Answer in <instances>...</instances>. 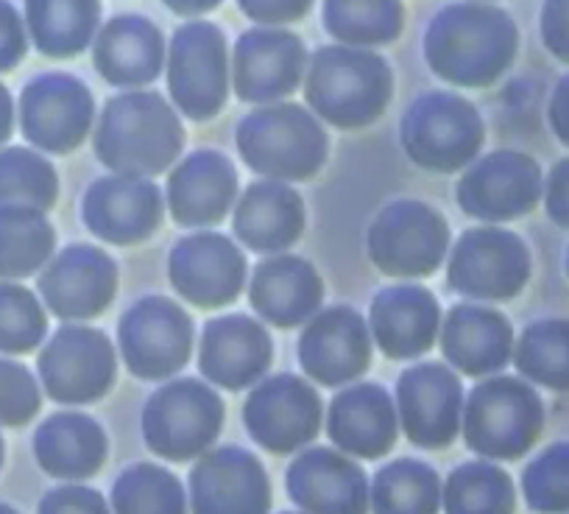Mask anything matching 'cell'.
<instances>
[{"mask_svg": "<svg viewBox=\"0 0 569 514\" xmlns=\"http://www.w3.org/2000/svg\"><path fill=\"white\" fill-rule=\"evenodd\" d=\"M519 34L502 9L463 0L441 9L425 34V59L458 87L495 85L517 57Z\"/></svg>", "mask_w": 569, "mask_h": 514, "instance_id": "cell-1", "label": "cell"}, {"mask_svg": "<svg viewBox=\"0 0 569 514\" xmlns=\"http://www.w3.org/2000/svg\"><path fill=\"white\" fill-rule=\"evenodd\" d=\"M184 146L179 115L160 92L109 98L96 126V155L118 177L149 179L168 171Z\"/></svg>", "mask_w": 569, "mask_h": 514, "instance_id": "cell-2", "label": "cell"}, {"mask_svg": "<svg viewBox=\"0 0 569 514\" xmlns=\"http://www.w3.org/2000/svg\"><path fill=\"white\" fill-rule=\"evenodd\" d=\"M393 76L382 57L366 48L330 46L313 53L305 76L310 109L338 129H363L386 112Z\"/></svg>", "mask_w": 569, "mask_h": 514, "instance_id": "cell-3", "label": "cell"}, {"mask_svg": "<svg viewBox=\"0 0 569 514\" xmlns=\"http://www.w3.org/2000/svg\"><path fill=\"white\" fill-rule=\"evenodd\" d=\"M238 151L251 171L273 182H299L321 171L330 144L313 112L299 103H271L240 120Z\"/></svg>", "mask_w": 569, "mask_h": 514, "instance_id": "cell-4", "label": "cell"}, {"mask_svg": "<svg viewBox=\"0 0 569 514\" xmlns=\"http://www.w3.org/2000/svg\"><path fill=\"white\" fill-rule=\"evenodd\" d=\"M399 140L419 168L452 174L469 166L483 149L486 126L467 98L433 90L416 98L402 115Z\"/></svg>", "mask_w": 569, "mask_h": 514, "instance_id": "cell-5", "label": "cell"}, {"mask_svg": "<svg viewBox=\"0 0 569 514\" xmlns=\"http://www.w3.org/2000/svg\"><path fill=\"white\" fill-rule=\"evenodd\" d=\"M461 425L469 451L495 462H511L525 456L539 439L545 408L528 383L517 377H489L469 392Z\"/></svg>", "mask_w": 569, "mask_h": 514, "instance_id": "cell-6", "label": "cell"}, {"mask_svg": "<svg viewBox=\"0 0 569 514\" xmlns=\"http://www.w3.org/2000/svg\"><path fill=\"white\" fill-rule=\"evenodd\" d=\"M223 428V403L193 377L166 383L142 408V436L168 462L201 458Z\"/></svg>", "mask_w": 569, "mask_h": 514, "instance_id": "cell-7", "label": "cell"}, {"mask_svg": "<svg viewBox=\"0 0 569 514\" xmlns=\"http://www.w3.org/2000/svg\"><path fill=\"white\" fill-rule=\"evenodd\" d=\"M450 246V227L445 216L425 201L402 199L382 207L369 227L371 264L388 277L433 275Z\"/></svg>", "mask_w": 569, "mask_h": 514, "instance_id": "cell-8", "label": "cell"}, {"mask_svg": "<svg viewBox=\"0 0 569 514\" xmlns=\"http://www.w3.org/2000/svg\"><path fill=\"white\" fill-rule=\"evenodd\" d=\"M168 90L190 120H210L227 103L229 57L218 26L193 20L177 29L168 51Z\"/></svg>", "mask_w": 569, "mask_h": 514, "instance_id": "cell-9", "label": "cell"}, {"mask_svg": "<svg viewBox=\"0 0 569 514\" xmlns=\"http://www.w3.org/2000/svg\"><path fill=\"white\" fill-rule=\"evenodd\" d=\"M120 353L134 377L162 380L184 369L193 353V322L166 297L131 305L118 325Z\"/></svg>", "mask_w": 569, "mask_h": 514, "instance_id": "cell-10", "label": "cell"}, {"mask_svg": "<svg viewBox=\"0 0 569 514\" xmlns=\"http://www.w3.org/2000/svg\"><path fill=\"white\" fill-rule=\"evenodd\" d=\"M530 277V251L513 233L467 229L450 257L447 280L458 294L483 303L517 297Z\"/></svg>", "mask_w": 569, "mask_h": 514, "instance_id": "cell-11", "label": "cell"}, {"mask_svg": "<svg viewBox=\"0 0 569 514\" xmlns=\"http://www.w3.org/2000/svg\"><path fill=\"white\" fill-rule=\"evenodd\" d=\"M40 377L51 401L68 406L96 403L112 389L118 360L109 338L92 327L68 325L40 353Z\"/></svg>", "mask_w": 569, "mask_h": 514, "instance_id": "cell-12", "label": "cell"}, {"mask_svg": "<svg viewBox=\"0 0 569 514\" xmlns=\"http://www.w3.org/2000/svg\"><path fill=\"white\" fill-rule=\"evenodd\" d=\"M96 103L84 81L68 73H42L20 96V129L31 146L70 155L84 144Z\"/></svg>", "mask_w": 569, "mask_h": 514, "instance_id": "cell-13", "label": "cell"}, {"mask_svg": "<svg viewBox=\"0 0 569 514\" xmlns=\"http://www.w3.org/2000/svg\"><path fill=\"white\" fill-rule=\"evenodd\" d=\"M243 423L257 445L284 456L316 439L321 428V401L302 377L273 375L249 395Z\"/></svg>", "mask_w": 569, "mask_h": 514, "instance_id": "cell-14", "label": "cell"}, {"mask_svg": "<svg viewBox=\"0 0 569 514\" xmlns=\"http://www.w3.org/2000/svg\"><path fill=\"white\" fill-rule=\"evenodd\" d=\"M397 417L416 447H450L463 419V392L456 372L441 364L405 369L397 383Z\"/></svg>", "mask_w": 569, "mask_h": 514, "instance_id": "cell-15", "label": "cell"}, {"mask_svg": "<svg viewBox=\"0 0 569 514\" xmlns=\"http://www.w3.org/2000/svg\"><path fill=\"white\" fill-rule=\"evenodd\" d=\"M308 51L284 29H249L234 42L232 81L240 101L271 103L291 96L305 81Z\"/></svg>", "mask_w": 569, "mask_h": 514, "instance_id": "cell-16", "label": "cell"}, {"mask_svg": "<svg viewBox=\"0 0 569 514\" xmlns=\"http://www.w3.org/2000/svg\"><path fill=\"white\" fill-rule=\"evenodd\" d=\"M190 503L193 514H268L266 467L243 447L207 451L190 469Z\"/></svg>", "mask_w": 569, "mask_h": 514, "instance_id": "cell-17", "label": "cell"}, {"mask_svg": "<svg viewBox=\"0 0 569 514\" xmlns=\"http://www.w3.org/2000/svg\"><path fill=\"white\" fill-rule=\"evenodd\" d=\"M541 171L519 151H495L475 162L458 182V205L483 221H513L539 205Z\"/></svg>", "mask_w": 569, "mask_h": 514, "instance_id": "cell-18", "label": "cell"}, {"mask_svg": "<svg viewBox=\"0 0 569 514\" xmlns=\"http://www.w3.org/2000/svg\"><path fill=\"white\" fill-rule=\"evenodd\" d=\"M118 291V266L103 249L76 244L59 251L40 275V294L51 314L68 322L96 319Z\"/></svg>", "mask_w": 569, "mask_h": 514, "instance_id": "cell-19", "label": "cell"}, {"mask_svg": "<svg viewBox=\"0 0 569 514\" xmlns=\"http://www.w3.org/2000/svg\"><path fill=\"white\" fill-rule=\"evenodd\" d=\"M168 275L182 299L199 308H221L238 299L243 288L246 257L223 235L196 233L173 246Z\"/></svg>", "mask_w": 569, "mask_h": 514, "instance_id": "cell-20", "label": "cell"}, {"mask_svg": "<svg viewBox=\"0 0 569 514\" xmlns=\"http://www.w3.org/2000/svg\"><path fill=\"white\" fill-rule=\"evenodd\" d=\"M162 194L149 179L103 177L90 185L81 201V218L96 238L114 246L140 244L162 224Z\"/></svg>", "mask_w": 569, "mask_h": 514, "instance_id": "cell-21", "label": "cell"}, {"mask_svg": "<svg viewBox=\"0 0 569 514\" xmlns=\"http://www.w3.org/2000/svg\"><path fill=\"white\" fill-rule=\"evenodd\" d=\"M371 330L358 310L338 305L305 327L299 364L321 386H341L369 369Z\"/></svg>", "mask_w": 569, "mask_h": 514, "instance_id": "cell-22", "label": "cell"}, {"mask_svg": "<svg viewBox=\"0 0 569 514\" xmlns=\"http://www.w3.org/2000/svg\"><path fill=\"white\" fill-rule=\"evenodd\" d=\"M288 495L308 514H366L369 478L343 453L313 447L288 467Z\"/></svg>", "mask_w": 569, "mask_h": 514, "instance_id": "cell-23", "label": "cell"}, {"mask_svg": "<svg viewBox=\"0 0 569 514\" xmlns=\"http://www.w3.org/2000/svg\"><path fill=\"white\" fill-rule=\"evenodd\" d=\"M271 336L249 316H221L207 322L201 333L199 369L207 380L240 392L260 380L271 366Z\"/></svg>", "mask_w": 569, "mask_h": 514, "instance_id": "cell-24", "label": "cell"}, {"mask_svg": "<svg viewBox=\"0 0 569 514\" xmlns=\"http://www.w3.org/2000/svg\"><path fill=\"white\" fill-rule=\"evenodd\" d=\"M238 196V171L232 160L218 151H193L168 177V207L182 227L218 224Z\"/></svg>", "mask_w": 569, "mask_h": 514, "instance_id": "cell-25", "label": "cell"}, {"mask_svg": "<svg viewBox=\"0 0 569 514\" xmlns=\"http://www.w3.org/2000/svg\"><path fill=\"white\" fill-rule=\"evenodd\" d=\"M369 330L388 358H416L439 338V303L421 286L382 288L371 303Z\"/></svg>", "mask_w": 569, "mask_h": 514, "instance_id": "cell-26", "label": "cell"}, {"mask_svg": "<svg viewBox=\"0 0 569 514\" xmlns=\"http://www.w3.org/2000/svg\"><path fill=\"white\" fill-rule=\"evenodd\" d=\"M327 434L338 451L358 458H382L399 434L391 395L375 383L343 389L330 403Z\"/></svg>", "mask_w": 569, "mask_h": 514, "instance_id": "cell-27", "label": "cell"}, {"mask_svg": "<svg viewBox=\"0 0 569 514\" xmlns=\"http://www.w3.org/2000/svg\"><path fill=\"white\" fill-rule=\"evenodd\" d=\"M251 305L257 314L277 327L305 325L325 299V283L319 271L293 255L262 260L249 286Z\"/></svg>", "mask_w": 569, "mask_h": 514, "instance_id": "cell-28", "label": "cell"}, {"mask_svg": "<svg viewBox=\"0 0 569 514\" xmlns=\"http://www.w3.org/2000/svg\"><path fill=\"white\" fill-rule=\"evenodd\" d=\"M92 59L109 85L142 87L160 76L166 40L151 20L140 14H120L98 31Z\"/></svg>", "mask_w": 569, "mask_h": 514, "instance_id": "cell-29", "label": "cell"}, {"mask_svg": "<svg viewBox=\"0 0 569 514\" xmlns=\"http://www.w3.org/2000/svg\"><path fill=\"white\" fill-rule=\"evenodd\" d=\"M234 235L260 255H273L297 244L305 233V201L282 182H254L234 207Z\"/></svg>", "mask_w": 569, "mask_h": 514, "instance_id": "cell-30", "label": "cell"}, {"mask_svg": "<svg viewBox=\"0 0 569 514\" xmlns=\"http://www.w3.org/2000/svg\"><path fill=\"white\" fill-rule=\"evenodd\" d=\"M513 330L502 314L480 305H456L441 325V353L463 375H491L508 364Z\"/></svg>", "mask_w": 569, "mask_h": 514, "instance_id": "cell-31", "label": "cell"}, {"mask_svg": "<svg viewBox=\"0 0 569 514\" xmlns=\"http://www.w3.org/2000/svg\"><path fill=\"white\" fill-rule=\"evenodd\" d=\"M107 434L87 414H53L34 434L37 462L62 481L92 478L107 462Z\"/></svg>", "mask_w": 569, "mask_h": 514, "instance_id": "cell-32", "label": "cell"}, {"mask_svg": "<svg viewBox=\"0 0 569 514\" xmlns=\"http://www.w3.org/2000/svg\"><path fill=\"white\" fill-rule=\"evenodd\" d=\"M101 20L98 0H26V23L46 57L68 59L84 51Z\"/></svg>", "mask_w": 569, "mask_h": 514, "instance_id": "cell-33", "label": "cell"}, {"mask_svg": "<svg viewBox=\"0 0 569 514\" xmlns=\"http://www.w3.org/2000/svg\"><path fill=\"white\" fill-rule=\"evenodd\" d=\"M369 506L375 514H439L441 481L433 467L399 458L375 475Z\"/></svg>", "mask_w": 569, "mask_h": 514, "instance_id": "cell-34", "label": "cell"}, {"mask_svg": "<svg viewBox=\"0 0 569 514\" xmlns=\"http://www.w3.org/2000/svg\"><path fill=\"white\" fill-rule=\"evenodd\" d=\"M399 0H325V29L349 48L386 46L402 31Z\"/></svg>", "mask_w": 569, "mask_h": 514, "instance_id": "cell-35", "label": "cell"}, {"mask_svg": "<svg viewBox=\"0 0 569 514\" xmlns=\"http://www.w3.org/2000/svg\"><path fill=\"white\" fill-rule=\"evenodd\" d=\"M57 233L42 212H0V277L23 280L51 264Z\"/></svg>", "mask_w": 569, "mask_h": 514, "instance_id": "cell-36", "label": "cell"}, {"mask_svg": "<svg viewBox=\"0 0 569 514\" xmlns=\"http://www.w3.org/2000/svg\"><path fill=\"white\" fill-rule=\"evenodd\" d=\"M59 194V179L51 162L31 149L0 151V212L51 210Z\"/></svg>", "mask_w": 569, "mask_h": 514, "instance_id": "cell-37", "label": "cell"}, {"mask_svg": "<svg viewBox=\"0 0 569 514\" xmlns=\"http://www.w3.org/2000/svg\"><path fill=\"white\" fill-rule=\"evenodd\" d=\"M445 514H513V484L506 469L467 462L445 484Z\"/></svg>", "mask_w": 569, "mask_h": 514, "instance_id": "cell-38", "label": "cell"}, {"mask_svg": "<svg viewBox=\"0 0 569 514\" xmlns=\"http://www.w3.org/2000/svg\"><path fill=\"white\" fill-rule=\"evenodd\" d=\"M114 514H188L184 490L157 464H131L112 486Z\"/></svg>", "mask_w": 569, "mask_h": 514, "instance_id": "cell-39", "label": "cell"}, {"mask_svg": "<svg viewBox=\"0 0 569 514\" xmlns=\"http://www.w3.org/2000/svg\"><path fill=\"white\" fill-rule=\"evenodd\" d=\"M513 360L533 383L569 392V322L545 319L530 325L519 338Z\"/></svg>", "mask_w": 569, "mask_h": 514, "instance_id": "cell-40", "label": "cell"}, {"mask_svg": "<svg viewBox=\"0 0 569 514\" xmlns=\"http://www.w3.org/2000/svg\"><path fill=\"white\" fill-rule=\"evenodd\" d=\"M46 333V310L34 294L14 283H0V353H31L40 347Z\"/></svg>", "mask_w": 569, "mask_h": 514, "instance_id": "cell-41", "label": "cell"}, {"mask_svg": "<svg viewBox=\"0 0 569 514\" xmlns=\"http://www.w3.org/2000/svg\"><path fill=\"white\" fill-rule=\"evenodd\" d=\"M522 492L533 512H569V442L547 447L525 467Z\"/></svg>", "mask_w": 569, "mask_h": 514, "instance_id": "cell-42", "label": "cell"}, {"mask_svg": "<svg viewBox=\"0 0 569 514\" xmlns=\"http://www.w3.org/2000/svg\"><path fill=\"white\" fill-rule=\"evenodd\" d=\"M42 406L40 386L26 366L0 358V425L20 428L31 423Z\"/></svg>", "mask_w": 569, "mask_h": 514, "instance_id": "cell-43", "label": "cell"}, {"mask_svg": "<svg viewBox=\"0 0 569 514\" xmlns=\"http://www.w3.org/2000/svg\"><path fill=\"white\" fill-rule=\"evenodd\" d=\"M37 514H109V506L101 492L90 490V486L68 484L48 492L40 501Z\"/></svg>", "mask_w": 569, "mask_h": 514, "instance_id": "cell-44", "label": "cell"}, {"mask_svg": "<svg viewBox=\"0 0 569 514\" xmlns=\"http://www.w3.org/2000/svg\"><path fill=\"white\" fill-rule=\"evenodd\" d=\"M238 7L246 18L273 29V26L302 20L313 7V0H238Z\"/></svg>", "mask_w": 569, "mask_h": 514, "instance_id": "cell-45", "label": "cell"}, {"mask_svg": "<svg viewBox=\"0 0 569 514\" xmlns=\"http://www.w3.org/2000/svg\"><path fill=\"white\" fill-rule=\"evenodd\" d=\"M541 37L547 51L569 62V0H545L541 9Z\"/></svg>", "mask_w": 569, "mask_h": 514, "instance_id": "cell-46", "label": "cell"}, {"mask_svg": "<svg viewBox=\"0 0 569 514\" xmlns=\"http://www.w3.org/2000/svg\"><path fill=\"white\" fill-rule=\"evenodd\" d=\"M26 57V29L12 3L0 0V73Z\"/></svg>", "mask_w": 569, "mask_h": 514, "instance_id": "cell-47", "label": "cell"}, {"mask_svg": "<svg viewBox=\"0 0 569 514\" xmlns=\"http://www.w3.org/2000/svg\"><path fill=\"white\" fill-rule=\"evenodd\" d=\"M547 212L556 224L569 227V160L558 162L547 179Z\"/></svg>", "mask_w": 569, "mask_h": 514, "instance_id": "cell-48", "label": "cell"}, {"mask_svg": "<svg viewBox=\"0 0 569 514\" xmlns=\"http://www.w3.org/2000/svg\"><path fill=\"white\" fill-rule=\"evenodd\" d=\"M550 123H552V132L569 146V76L567 79H561V85H558L556 92H552Z\"/></svg>", "mask_w": 569, "mask_h": 514, "instance_id": "cell-49", "label": "cell"}, {"mask_svg": "<svg viewBox=\"0 0 569 514\" xmlns=\"http://www.w3.org/2000/svg\"><path fill=\"white\" fill-rule=\"evenodd\" d=\"M171 12L184 14V18H193V14H204L210 9H216L221 0H162Z\"/></svg>", "mask_w": 569, "mask_h": 514, "instance_id": "cell-50", "label": "cell"}, {"mask_svg": "<svg viewBox=\"0 0 569 514\" xmlns=\"http://www.w3.org/2000/svg\"><path fill=\"white\" fill-rule=\"evenodd\" d=\"M12 123H14V107H12V96L3 85H0V144H7L9 135H12Z\"/></svg>", "mask_w": 569, "mask_h": 514, "instance_id": "cell-51", "label": "cell"}, {"mask_svg": "<svg viewBox=\"0 0 569 514\" xmlns=\"http://www.w3.org/2000/svg\"><path fill=\"white\" fill-rule=\"evenodd\" d=\"M0 514H20V512H18V508L7 506V503H0Z\"/></svg>", "mask_w": 569, "mask_h": 514, "instance_id": "cell-52", "label": "cell"}, {"mask_svg": "<svg viewBox=\"0 0 569 514\" xmlns=\"http://www.w3.org/2000/svg\"><path fill=\"white\" fill-rule=\"evenodd\" d=\"M0 464H3V439H0Z\"/></svg>", "mask_w": 569, "mask_h": 514, "instance_id": "cell-53", "label": "cell"}, {"mask_svg": "<svg viewBox=\"0 0 569 514\" xmlns=\"http://www.w3.org/2000/svg\"><path fill=\"white\" fill-rule=\"evenodd\" d=\"M567 271H569V251H567Z\"/></svg>", "mask_w": 569, "mask_h": 514, "instance_id": "cell-54", "label": "cell"}, {"mask_svg": "<svg viewBox=\"0 0 569 514\" xmlns=\"http://www.w3.org/2000/svg\"><path fill=\"white\" fill-rule=\"evenodd\" d=\"M282 514H297V512H282Z\"/></svg>", "mask_w": 569, "mask_h": 514, "instance_id": "cell-55", "label": "cell"}]
</instances>
